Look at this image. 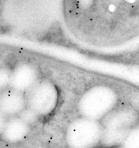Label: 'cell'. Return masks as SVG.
<instances>
[{
  "mask_svg": "<svg viewBox=\"0 0 139 148\" xmlns=\"http://www.w3.org/2000/svg\"><path fill=\"white\" fill-rule=\"evenodd\" d=\"M6 63L9 68L13 69L16 63V59L13 55H9L6 60Z\"/></svg>",
  "mask_w": 139,
  "mask_h": 148,
  "instance_id": "6da1fadb",
  "label": "cell"
}]
</instances>
